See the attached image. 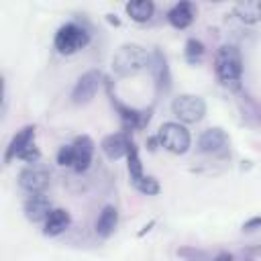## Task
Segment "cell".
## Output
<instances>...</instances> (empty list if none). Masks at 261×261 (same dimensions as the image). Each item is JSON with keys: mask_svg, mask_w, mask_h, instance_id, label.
Listing matches in <instances>:
<instances>
[{"mask_svg": "<svg viewBox=\"0 0 261 261\" xmlns=\"http://www.w3.org/2000/svg\"><path fill=\"white\" fill-rule=\"evenodd\" d=\"M214 71L222 86L237 88L243 75V55L237 45H220L214 55Z\"/></svg>", "mask_w": 261, "mask_h": 261, "instance_id": "7a4b0ae2", "label": "cell"}, {"mask_svg": "<svg viewBox=\"0 0 261 261\" xmlns=\"http://www.w3.org/2000/svg\"><path fill=\"white\" fill-rule=\"evenodd\" d=\"M24 216L31 222H45V218L49 216V212L53 210L51 200L45 194H29V198L22 204Z\"/></svg>", "mask_w": 261, "mask_h": 261, "instance_id": "8fae6325", "label": "cell"}, {"mask_svg": "<svg viewBox=\"0 0 261 261\" xmlns=\"http://www.w3.org/2000/svg\"><path fill=\"white\" fill-rule=\"evenodd\" d=\"M228 145H230V139L220 126L206 128L198 139L200 151L202 153H210V155H224L228 151Z\"/></svg>", "mask_w": 261, "mask_h": 261, "instance_id": "9c48e42d", "label": "cell"}, {"mask_svg": "<svg viewBox=\"0 0 261 261\" xmlns=\"http://www.w3.org/2000/svg\"><path fill=\"white\" fill-rule=\"evenodd\" d=\"M157 139L163 149L175 155H184L192 145L190 130L181 122H163L157 130Z\"/></svg>", "mask_w": 261, "mask_h": 261, "instance_id": "277c9868", "label": "cell"}, {"mask_svg": "<svg viewBox=\"0 0 261 261\" xmlns=\"http://www.w3.org/2000/svg\"><path fill=\"white\" fill-rule=\"evenodd\" d=\"M110 102L112 106L116 108L118 112V118H120V124H122V130L128 133V130H139V128H145L151 120V108L149 110H137V108H130L126 104H122L116 96L110 94Z\"/></svg>", "mask_w": 261, "mask_h": 261, "instance_id": "52a82bcc", "label": "cell"}, {"mask_svg": "<svg viewBox=\"0 0 261 261\" xmlns=\"http://www.w3.org/2000/svg\"><path fill=\"white\" fill-rule=\"evenodd\" d=\"M149 61H151V53H147L145 47L137 43H124L116 49L112 57V71L118 77H130L141 73L145 67H149Z\"/></svg>", "mask_w": 261, "mask_h": 261, "instance_id": "6da1fadb", "label": "cell"}, {"mask_svg": "<svg viewBox=\"0 0 261 261\" xmlns=\"http://www.w3.org/2000/svg\"><path fill=\"white\" fill-rule=\"evenodd\" d=\"M210 261H232V255L230 253H226V251H222V253H218L214 259H210Z\"/></svg>", "mask_w": 261, "mask_h": 261, "instance_id": "484cf974", "label": "cell"}, {"mask_svg": "<svg viewBox=\"0 0 261 261\" xmlns=\"http://www.w3.org/2000/svg\"><path fill=\"white\" fill-rule=\"evenodd\" d=\"M116 224H118V210L112 206V204H106L100 214H98V220H96V234L100 239H108L114 230H116Z\"/></svg>", "mask_w": 261, "mask_h": 261, "instance_id": "e0dca14e", "label": "cell"}, {"mask_svg": "<svg viewBox=\"0 0 261 261\" xmlns=\"http://www.w3.org/2000/svg\"><path fill=\"white\" fill-rule=\"evenodd\" d=\"M18 159H20V161H24V163H33V165H35V163L41 159V151H39V147L33 143L31 147H27V149L18 155Z\"/></svg>", "mask_w": 261, "mask_h": 261, "instance_id": "cb8c5ba5", "label": "cell"}, {"mask_svg": "<svg viewBox=\"0 0 261 261\" xmlns=\"http://www.w3.org/2000/svg\"><path fill=\"white\" fill-rule=\"evenodd\" d=\"M153 224H155V220H151V222H149V224H145V226H143V230H141V232H139V237H143V234H145V232H149V230H151V226H153Z\"/></svg>", "mask_w": 261, "mask_h": 261, "instance_id": "4316f807", "label": "cell"}, {"mask_svg": "<svg viewBox=\"0 0 261 261\" xmlns=\"http://www.w3.org/2000/svg\"><path fill=\"white\" fill-rule=\"evenodd\" d=\"M126 169H128V177L133 181V186L145 177V171H143V163H141V157H139V149L135 143H130L128 147V153H126Z\"/></svg>", "mask_w": 261, "mask_h": 261, "instance_id": "ffe728a7", "label": "cell"}, {"mask_svg": "<svg viewBox=\"0 0 261 261\" xmlns=\"http://www.w3.org/2000/svg\"><path fill=\"white\" fill-rule=\"evenodd\" d=\"M71 147H73V167L71 169L77 171V173H82V171H86L90 167L96 145H94V141L88 135H80V137L73 139Z\"/></svg>", "mask_w": 261, "mask_h": 261, "instance_id": "30bf717a", "label": "cell"}, {"mask_svg": "<svg viewBox=\"0 0 261 261\" xmlns=\"http://www.w3.org/2000/svg\"><path fill=\"white\" fill-rule=\"evenodd\" d=\"M149 69H151V73H153L157 92H167V90L171 88V73H169L167 59H165V55H163L159 49H155V51L151 53Z\"/></svg>", "mask_w": 261, "mask_h": 261, "instance_id": "7c38bea8", "label": "cell"}, {"mask_svg": "<svg viewBox=\"0 0 261 261\" xmlns=\"http://www.w3.org/2000/svg\"><path fill=\"white\" fill-rule=\"evenodd\" d=\"M35 143V126L33 124H27L22 126L20 130H16V135L10 139L8 147H6V153H4V163H10L12 159H18V155L31 147Z\"/></svg>", "mask_w": 261, "mask_h": 261, "instance_id": "4fadbf2b", "label": "cell"}, {"mask_svg": "<svg viewBox=\"0 0 261 261\" xmlns=\"http://www.w3.org/2000/svg\"><path fill=\"white\" fill-rule=\"evenodd\" d=\"M57 163L61 167H73V147L71 145H63L57 151Z\"/></svg>", "mask_w": 261, "mask_h": 261, "instance_id": "603a6c76", "label": "cell"}, {"mask_svg": "<svg viewBox=\"0 0 261 261\" xmlns=\"http://www.w3.org/2000/svg\"><path fill=\"white\" fill-rule=\"evenodd\" d=\"M234 16L245 24L261 22V0H241L232 8Z\"/></svg>", "mask_w": 261, "mask_h": 261, "instance_id": "ac0fdd59", "label": "cell"}, {"mask_svg": "<svg viewBox=\"0 0 261 261\" xmlns=\"http://www.w3.org/2000/svg\"><path fill=\"white\" fill-rule=\"evenodd\" d=\"M71 224V216L65 208H53L49 212V216L45 218V226H43V234L45 237H59L61 232H65Z\"/></svg>", "mask_w": 261, "mask_h": 261, "instance_id": "2e32d148", "label": "cell"}, {"mask_svg": "<svg viewBox=\"0 0 261 261\" xmlns=\"http://www.w3.org/2000/svg\"><path fill=\"white\" fill-rule=\"evenodd\" d=\"M196 18V6L192 2H177L169 8L167 12V20L173 29H188Z\"/></svg>", "mask_w": 261, "mask_h": 261, "instance_id": "9a60e30c", "label": "cell"}, {"mask_svg": "<svg viewBox=\"0 0 261 261\" xmlns=\"http://www.w3.org/2000/svg\"><path fill=\"white\" fill-rule=\"evenodd\" d=\"M130 143L133 141L128 139V133L120 130V133H112V135L104 137L100 143V149L104 151V155L108 159H120V157H126Z\"/></svg>", "mask_w": 261, "mask_h": 261, "instance_id": "5bb4252c", "label": "cell"}, {"mask_svg": "<svg viewBox=\"0 0 261 261\" xmlns=\"http://www.w3.org/2000/svg\"><path fill=\"white\" fill-rule=\"evenodd\" d=\"M135 188H137L141 194H145V196H157V194L161 192V186H159V181H157L153 175L141 177V179L135 184Z\"/></svg>", "mask_w": 261, "mask_h": 261, "instance_id": "7402d4cb", "label": "cell"}, {"mask_svg": "<svg viewBox=\"0 0 261 261\" xmlns=\"http://www.w3.org/2000/svg\"><path fill=\"white\" fill-rule=\"evenodd\" d=\"M171 112L181 124H194L200 122L206 114V102L204 98L196 94H179L171 102Z\"/></svg>", "mask_w": 261, "mask_h": 261, "instance_id": "5b68a950", "label": "cell"}, {"mask_svg": "<svg viewBox=\"0 0 261 261\" xmlns=\"http://www.w3.org/2000/svg\"><path fill=\"white\" fill-rule=\"evenodd\" d=\"M102 84H104V75L100 69H90V71L82 73L71 90V102L75 106H84V104L92 102V98L98 94Z\"/></svg>", "mask_w": 261, "mask_h": 261, "instance_id": "8992f818", "label": "cell"}, {"mask_svg": "<svg viewBox=\"0 0 261 261\" xmlns=\"http://www.w3.org/2000/svg\"><path fill=\"white\" fill-rule=\"evenodd\" d=\"M204 51H206V47H204V43L200 41V39H188L186 41V45H184V57H186V61L188 63H192V65H196V63H200L202 61V57H204Z\"/></svg>", "mask_w": 261, "mask_h": 261, "instance_id": "44dd1931", "label": "cell"}, {"mask_svg": "<svg viewBox=\"0 0 261 261\" xmlns=\"http://www.w3.org/2000/svg\"><path fill=\"white\" fill-rule=\"evenodd\" d=\"M90 43V33L77 22H65L57 29L53 45L61 55H73Z\"/></svg>", "mask_w": 261, "mask_h": 261, "instance_id": "3957f363", "label": "cell"}, {"mask_svg": "<svg viewBox=\"0 0 261 261\" xmlns=\"http://www.w3.org/2000/svg\"><path fill=\"white\" fill-rule=\"evenodd\" d=\"M49 181H51V175L41 165H27L18 173V186L27 194H45V190L49 188Z\"/></svg>", "mask_w": 261, "mask_h": 261, "instance_id": "ba28073f", "label": "cell"}, {"mask_svg": "<svg viewBox=\"0 0 261 261\" xmlns=\"http://www.w3.org/2000/svg\"><path fill=\"white\" fill-rule=\"evenodd\" d=\"M255 228H261V214H255L247 222H243V230H255Z\"/></svg>", "mask_w": 261, "mask_h": 261, "instance_id": "d4e9b609", "label": "cell"}, {"mask_svg": "<svg viewBox=\"0 0 261 261\" xmlns=\"http://www.w3.org/2000/svg\"><path fill=\"white\" fill-rule=\"evenodd\" d=\"M124 10L130 16V20H135V22H147L153 16V12H155V4L151 0H130V2H126Z\"/></svg>", "mask_w": 261, "mask_h": 261, "instance_id": "d6986e66", "label": "cell"}]
</instances>
